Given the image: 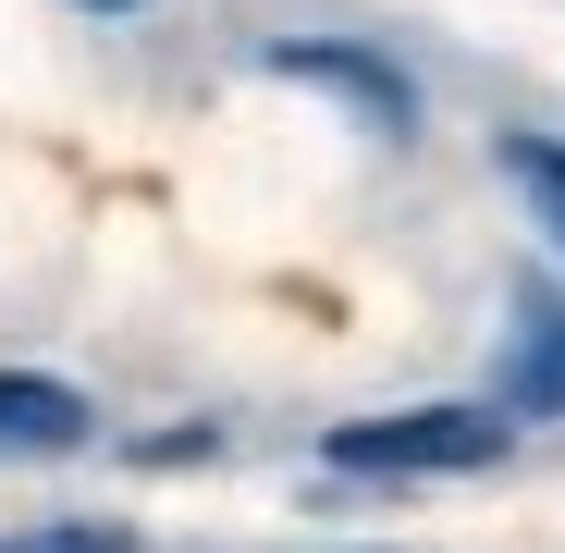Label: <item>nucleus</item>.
I'll return each mask as SVG.
<instances>
[{"label": "nucleus", "mask_w": 565, "mask_h": 553, "mask_svg": "<svg viewBox=\"0 0 565 553\" xmlns=\"http://www.w3.org/2000/svg\"><path fill=\"white\" fill-rule=\"evenodd\" d=\"M504 406H406V418H344L320 455L356 480H467V468H492L504 455Z\"/></svg>", "instance_id": "nucleus-1"}, {"label": "nucleus", "mask_w": 565, "mask_h": 553, "mask_svg": "<svg viewBox=\"0 0 565 553\" xmlns=\"http://www.w3.org/2000/svg\"><path fill=\"white\" fill-rule=\"evenodd\" d=\"M282 86H320V99H344L369 136H406L418 124V86L394 74V62H369V50H332V38H282V50H258Z\"/></svg>", "instance_id": "nucleus-2"}, {"label": "nucleus", "mask_w": 565, "mask_h": 553, "mask_svg": "<svg viewBox=\"0 0 565 553\" xmlns=\"http://www.w3.org/2000/svg\"><path fill=\"white\" fill-rule=\"evenodd\" d=\"M492 406L504 418H565V296L553 284H516V332H504V369H492Z\"/></svg>", "instance_id": "nucleus-3"}, {"label": "nucleus", "mask_w": 565, "mask_h": 553, "mask_svg": "<svg viewBox=\"0 0 565 553\" xmlns=\"http://www.w3.org/2000/svg\"><path fill=\"white\" fill-rule=\"evenodd\" d=\"M86 430V394L74 382H50V369H0V455H74Z\"/></svg>", "instance_id": "nucleus-4"}, {"label": "nucleus", "mask_w": 565, "mask_h": 553, "mask_svg": "<svg viewBox=\"0 0 565 553\" xmlns=\"http://www.w3.org/2000/svg\"><path fill=\"white\" fill-rule=\"evenodd\" d=\"M504 184L529 198V222H541L553 258H565V148H553V136H504Z\"/></svg>", "instance_id": "nucleus-5"}, {"label": "nucleus", "mask_w": 565, "mask_h": 553, "mask_svg": "<svg viewBox=\"0 0 565 553\" xmlns=\"http://www.w3.org/2000/svg\"><path fill=\"white\" fill-rule=\"evenodd\" d=\"M0 553H136L124 529H0Z\"/></svg>", "instance_id": "nucleus-6"}, {"label": "nucleus", "mask_w": 565, "mask_h": 553, "mask_svg": "<svg viewBox=\"0 0 565 553\" xmlns=\"http://www.w3.org/2000/svg\"><path fill=\"white\" fill-rule=\"evenodd\" d=\"M86 13H136V0H86Z\"/></svg>", "instance_id": "nucleus-7"}]
</instances>
